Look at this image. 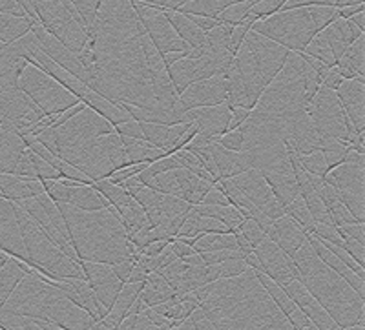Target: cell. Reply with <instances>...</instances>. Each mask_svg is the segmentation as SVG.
Returning a JSON list of instances; mask_svg holds the SVG:
<instances>
[{"label": "cell", "mask_w": 365, "mask_h": 330, "mask_svg": "<svg viewBox=\"0 0 365 330\" xmlns=\"http://www.w3.org/2000/svg\"><path fill=\"white\" fill-rule=\"evenodd\" d=\"M237 232H240V234L245 237L247 243H249L252 248H256L257 244L262 243V241L267 237V235L256 227V223H254V221H250V219H245V221H243V223L237 227Z\"/></svg>", "instance_id": "obj_18"}, {"label": "cell", "mask_w": 365, "mask_h": 330, "mask_svg": "<svg viewBox=\"0 0 365 330\" xmlns=\"http://www.w3.org/2000/svg\"><path fill=\"white\" fill-rule=\"evenodd\" d=\"M247 270H249V267H247L243 259H228L225 263H221L220 279H232V277L245 274Z\"/></svg>", "instance_id": "obj_20"}, {"label": "cell", "mask_w": 365, "mask_h": 330, "mask_svg": "<svg viewBox=\"0 0 365 330\" xmlns=\"http://www.w3.org/2000/svg\"><path fill=\"white\" fill-rule=\"evenodd\" d=\"M364 84L365 78L358 77L353 81H344L341 86L338 88L336 93L338 103L344 108L345 115L349 117L353 128L356 130L358 135H364V126H365V117H364Z\"/></svg>", "instance_id": "obj_9"}, {"label": "cell", "mask_w": 365, "mask_h": 330, "mask_svg": "<svg viewBox=\"0 0 365 330\" xmlns=\"http://www.w3.org/2000/svg\"><path fill=\"white\" fill-rule=\"evenodd\" d=\"M250 110H245V108H232L230 110V124H228V132H234V130H240L243 124L247 123V119L250 117Z\"/></svg>", "instance_id": "obj_23"}, {"label": "cell", "mask_w": 365, "mask_h": 330, "mask_svg": "<svg viewBox=\"0 0 365 330\" xmlns=\"http://www.w3.org/2000/svg\"><path fill=\"white\" fill-rule=\"evenodd\" d=\"M208 152L212 155V161L216 166L217 181L220 179H232L237 175L245 174L252 170V155L249 152H228L217 145H208Z\"/></svg>", "instance_id": "obj_11"}, {"label": "cell", "mask_w": 365, "mask_h": 330, "mask_svg": "<svg viewBox=\"0 0 365 330\" xmlns=\"http://www.w3.org/2000/svg\"><path fill=\"white\" fill-rule=\"evenodd\" d=\"M364 13H358V15H354V17H351V19H349V21H351V22H353V24L354 26H356V28L358 29H360V31H364V29H365V21H364Z\"/></svg>", "instance_id": "obj_29"}, {"label": "cell", "mask_w": 365, "mask_h": 330, "mask_svg": "<svg viewBox=\"0 0 365 330\" xmlns=\"http://www.w3.org/2000/svg\"><path fill=\"white\" fill-rule=\"evenodd\" d=\"M259 212H262L263 215H265L269 221H278V219L285 217V208L282 207V202L278 201V199H269V201L263 205V207H259Z\"/></svg>", "instance_id": "obj_22"}, {"label": "cell", "mask_w": 365, "mask_h": 330, "mask_svg": "<svg viewBox=\"0 0 365 330\" xmlns=\"http://www.w3.org/2000/svg\"><path fill=\"white\" fill-rule=\"evenodd\" d=\"M132 261H125V263H117L110 267V270H112V274L115 276V279L119 281V283H123V285H126V281H128L130 274H132Z\"/></svg>", "instance_id": "obj_24"}, {"label": "cell", "mask_w": 365, "mask_h": 330, "mask_svg": "<svg viewBox=\"0 0 365 330\" xmlns=\"http://www.w3.org/2000/svg\"><path fill=\"white\" fill-rule=\"evenodd\" d=\"M289 55L291 51L250 29L237 53L234 55L230 70L225 75V106L228 110L245 108L252 112L267 86L283 70Z\"/></svg>", "instance_id": "obj_2"}, {"label": "cell", "mask_w": 365, "mask_h": 330, "mask_svg": "<svg viewBox=\"0 0 365 330\" xmlns=\"http://www.w3.org/2000/svg\"><path fill=\"white\" fill-rule=\"evenodd\" d=\"M340 230L344 232L347 237H351L356 243L365 244V232H364V225L354 223V225H345V227H340Z\"/></svg>", "instance_id": "obj_26"}, {"label": "cell", "mask_w": 365, "mask_h": 330, "mask_svg": "<svg viewBox=\"0 0 365 330\" xmlns=\"http://www.w3.org/2000/svg\"><path fill=\"white\" fill-rule=\"evenodd\" d=\"M364 11H365L364 4L353 6V8H341V9H338V17L344 19V21H349L351 17H354V15H358V13H364Z\"/></svg>", "instance_id": "obj_28"}, {"label": "cell", "mask_w": 365, "mask_h": 330, "mask_svg": "<svg viewBox=\"0 0 365 330\" xmlns=\"http://www.w3.org/2000/svg\"><path fill=\"white\" fill-rule=\"evenodd\" d=\"M241 2H245V0H194L190 4L179 8L178 13L195 15V17L217 19L225 9L234 4H241Z\"/></svg>", "instance_id": "obj_14"}, {"label": "cell", "mask_w": 365, "mask_h": 330, "mask_svg": "<svg viewBox=\"0 0 365 330\" xmlns=\"http://www.w3.org/2000/svg\"><path fill=\"white\" fill-rule=\"evenodd\" d=\"M70 2L75 8V11H77V15L81 17V21H83V26L84 29H86V37H88L91 31V26H93V22H96L97 11H99L101 2H103V0H70Z\"/></svg>", "instance_id": "obj_15"}, {"label": "cell", "mask_w": 365, "mask_h": 330, "mask_svg": "<svg viewBox=\"0 0 365 330\" xmlns=\"http://www.w3.org/2000/svg\"><path fill=\"white\" fill-rule=\"evenodd\" d=\"M265 235L267 239L272 241L282 252H285L291 259H294L299 248L307 241L309 234L303 228H299L291 217L285 215V217L274 221L272 227H270V230Z\"/></svg>", "instance_id": "obj_10"}, {"label": "cell", "mask_w": 365, "mask_h": 330, "mask_svg": "<svg viewBox=\"0 0 365 330\" xmlns=\"http://www.w3.org/2000/svg\"><path fill=\"white\" fill-rule=\"evenodd\" d=\"M88 38L96 42L86 83L91 91L152 113L166 128L192 123L175 115L178 96L130 0H103Z\"/></svg>", "instance_id": "obj_1"}, {"label": "cell", "mask_w": 365, "mask_h": 330, "mask_svg": "<svg viewBox=\"0 0 365 330\" xmlns=\"http://www.w3.org/2000/svg\"><path fill=\"white\" fill-rule=\"evenodd\" d=\"M19 88L46 117H58L81 103L53 78L35 66H28L19 78Z\"/></svg>", "instance_id": "obj_5"}, {"label": "cell", "mask_w": 365, "mask_h": 330, "mask_svg": "<svg viewBox=\"0 0 365 330\" xmlns=\"http://www.w3.org/2000/svg\"><path fill=\"white\" fill-rule=\"evenodd\" d=\"M230 182H232L237 190L249 199L250 205H254L256 208L263 207L269 199H272V192H270L269 185L265 182L263 175L254 168L245 172V174L237 175V177H232Z\"/></svg>", "instance_id": "obj_12"}, {"label": "cell", "mask_w": 365, "mask_h": 330, "mask_svg": "<svg viewBox=\"0 0 365 330\" xmlns=\"http://www.w3.org/2000/svg\"><path fill=\"white\" fill-rule=\"evenodd\" d=\"M296 159H298L299 166H302L309 175H314V177L322 179L325 177V168H327V165H325L324 155L319 152L311 153V155H296Z\"/></svg>", "instance_id": "obj_16"}, {"label": "cell", "mask_w": 365, "mask_h": 330, "mask_svg": "<svg viewBox=\"0 0 365 330\" xmlns=\"http://www.w3.org/2000/svg\"><path fill=\"white\" fill-rule=\"evenodd\" d=\"M225 100H227V81L225 77H212L188 86L187 91L178 99L174 112L179 119H182L192 110L221 106Z\"/></svg>", "instance_id": "obj_8"}, {"label": "cell", "mask_w": 365, "mask_h": 330, "mask_svg": "<svg viewBox=\"0 0 365 330\" xmlns=\"http://www.w3.org/2000/svg\"><path fill=\"white\" fill-rule=\"evenodd\" d=\"M212 143L217 146H221V148L228 150V152L240 153V152H243V143H245V137H243V133H241L240 130H234V132H228L221 137H214V139H212Z\"/></svg>", "instance_id": "obj_17"}, {"label": "cell", "mask_w": 365, "mask_h": 330, "mask_svg": "<svg viewBox=\"0 0 365 330\" xmlns=\"http://www.w3.org/2000/svg\"><path fill=\"white\" fill-rule=\"evenodd\" d=\"M340 0H289L283 6L282 11H289V9H298V8H336Z\"/></svg>", "instance_id": "obj_19"}, {"label": "cell", "mask_w": 365, "mask_h": 330, "mask_svg": "<svg viewBox=\"0 0 365 330\" xmlns=\"http://www.w3.org/2000/svg\"><path fill=\"white\" fill-rule=\"evenodd\" d=\"M165 13L166 21L170 22L172 29H174L178 37L181 38L190 50H203L207 46V33H203L195 24L188 21L187 15L178 11H163Z\"/></svg>", "instance_id": "obj_13"}, {"label": "cell", "mask_w": 365, "mask_h": 330, "mask_svg": "<svg viewBox=\"0 0 365 330\" xmlns=\"http://www.w3.org/2000/svg\"><path fill=\"white\" fill-rule=\"evenodd\" d=\"M132 2V8L135 11L137 19L145 28L146 35L152 41V44L155 46V50L159 51V55L166 53H182V51H190L185 42L178 37L174 29H172L170 22L166 21L165 13L159 11L155 8H150V6L139 4V2Z\"/></svg>", "instance_id": "obj_7"}, {"label": "cell", "mask_w": 365, "mask_h": 330, "mask_svg": "<svg viewBox=\"0 0 365 330\" xmlns=\"http://www.w3.org/2000/svg\"><path fill=\"white\" fill-rule=\"evenodd\" d=\"M292 261L299 270L302 285L341 330L364 325V299L318 259L307 241Z\"/></svg>", "instance_id": "obj_3"}, {"label": "cell", "mask_w": 365, "mask_h": 330, "mask_svg": "<svg viewBox=\"0 0 365 330\" xmlns=\"http://www.w3.org/2000/svg\"><path fill=\"white\" fill-rule=\"evenodd\" d=\"M187 17H188V21H190L192 24L197 26V28L203 31V33H208V31H212L214 28H220V26H223L220 21H217V19L195 17V15H187Z\"/></svg>", "instance_id": "obj_25"}, {"label": "cell", "mask_w": 365, "mask_h": 330, "mask_svg": "<svg viewBox=\"0 0 365 330\" xmlns=\"http://www.w3.org/2000/svg\"><path fill=\"white\" fill-rule=\"evenodd\" d=\"M365 163L349 165L344 163L325 175L324 181L338 192V197L344 202L349 214L364 225V168Z\"/></svg>", "instance_id": "obj_6"}, {"label": "cell", "mask_w": 365, "mask_h": 330, "mask_svg": "<svg viewBox=\"0 0 365 330\" xmlns=\"http://www.w3.org/2000/svg\"><path fill=\"white\" fill-rule=\"evenodd\" d=\"M341 83H344V78H341V75L338 73L336 68H332V70L329 71L327 75H325L324 81H322V86L327 88V90H331V91H336L338 88L341 86Z\"/></svg>", "instance_id": "obj_27"}, {"label": "cell", "mask_w": 365, "mask_h": 330, "mask_svg": "<svg viewBox=\"0 0 365 330\" xmlns=\"http://www.w3.org/2000/svg\"><path fill=\"white\" fill-rule=\"evenodd\" d=\"M338 19L336 8H298L254 22L250 29L292 53H303L312 38Z\"/></svg>", "instance_id": "obj_4"}, {"label": "cell", "mask_w": 365, "mask_h": 330, "mask_svg": "<svg viewBox=\"0 0 365 330\" xmlns=\"http://www.w3.org/2000/svg\"><path fill=\"white\" fill-rule=\"evenodd\" d=\"M133 2L150 6V8L159 9V11H178L179 8L190 4L194 0H133Z\"/></svg>", "instance_id": "obj_21"}]
</instances>
